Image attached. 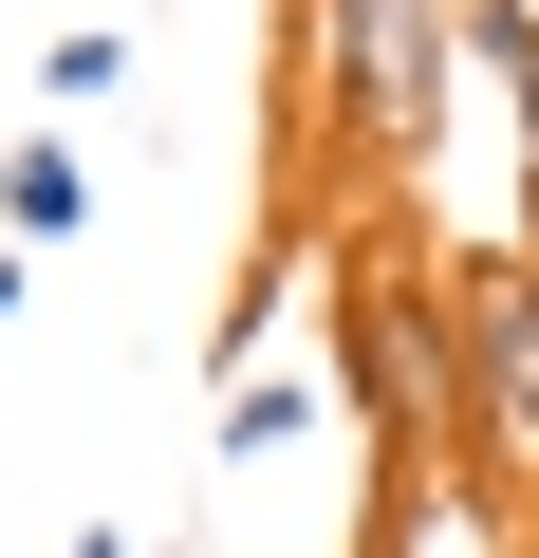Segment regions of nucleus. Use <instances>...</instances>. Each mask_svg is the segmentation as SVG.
<instances>
[{"mask_svg": "<svg viewBox=\"0 0 539 558\" xmlns=\"http://www.w3.org/2000/svg\"><path fill=\"white\" fill-rule=\"evenodd\" d=\"M20 299H38V260H20V242H0V317H20Z\"/></svg>", "mask_w": 539, "mask_h": 558, "instance_id": "obj_7", "label": "nucleus"}, {"mask_svg": "<svg viewBox=\"0 0 539 558\" xmlns=\"http://www.w3.org/2000/svg\"><path fill=\"white\" fill-rule=\"evenodd\" d=\"M75 223H94V149H75V131H20V149H0V242L57 260Z\"/></svg>", "mask_w": 539, "mask_h": 558, "instance_id": "obj_4", "label": "nucleus"}, {"mask_svg": "<svg viewBox=\"0 0 539 558\" xmlns=\"http://www.w3.org/2000/svg\"><path fill=\"white\" fill-rule=\"evenodd\" d=\"M520 558H539V539H520Z\"/></svg>", "mask_w": 539, "mask_h": 558, "instance_id": "obj_9", "label": "nucleus"}, {"mask_svg": "<svg viewBox=\"0 0 539 558\" xmlns=\"http://www.w3.org/2000/svg\"><path fill=\"white\" fill-rule=\"evenodd\" d=\"M57 558H131V539H112V521H75V539H57Z\"/></svg>", "mask_w": 539, "mask_h": 558, "instance_id": "obj_8", "label": "nucleus"}, {"mask_svg": "<svg viewBox=\"0 0 539 558\" xmlns=\"http://www.w3.org/2000/svg\"><path fill=\"white\" fill-rule=\"evenodd\" d=\"M38 94H57V112H112V94H131V20H57V38H38Z\"/></svg>", "mask_w": 539, "mask_h": 558, "instance_id": "obj_5", "label": "nucleus"}, {"mask_svg": "<svg viewBox=\"0 0 539 558\" xmlns=\"http://www.w3.org/2000/svg\"><path fill=\"white\" fill-rule=\"evenodd\" d=\"M298 38H317V131L372 168H409L428 131H446V75H465V38H446V0H298Z\"/></svg>", "mask_w": 539, "mask_h": 558, "instance_id": "obj_3", "label": "nucleus"}, {"mask_svg": "<svg viewBox=\"0 0 539 558\" xmlns=\"http://www.w3.org/2000/svg\"><path fill=\"white\" fill-rule=\"evenodd\" d=\"M446 391H465V447H446V465L539 521V260H520V242L446 260Z\"/></svg>", "mask_w": 539, "mask_h": 558, "instance_id": "obj_2", "label": "nucleus"}, {"mask_svg": "<svg viewBox=\"0 0 539 558\" xmlns=\"http://www.w3.org/2000/svg\"><path fill=\"white\" fill-rule=\"evenodd\" d=\"M335 373H354V410L391 428V465H446V447H465V391H446V279H428L409 242H354V260H335Z\"/></svg>", "mask_w": 539, "mask_h": 558, "instance_id": "obj_1", "label": "nucleus"}, {"mask_svg": "<svg viewBox=\"0 0 539 558\" xmlns=\"http://www.w3.org/2000/svg\"><path fill=\"white\" fill-rule=\"evenodd\" d=\"M298 428H317L298 373H223V465H242V447H298Z\"/></svg>", "mask_w": 539, "mask_h": 558, "instance_id": "obj_6", "label": "nucleus"}]
</instances>
